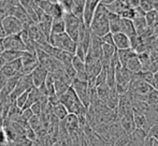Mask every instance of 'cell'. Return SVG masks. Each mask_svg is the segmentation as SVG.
<instances>
[{
  "instance_id": "1",
  "label": "cell",
  "mask_w": 158,
  "mask_h": 146,
  "mask_svg": "<svg viewBox=\"0 0 158 146\" xmlns=\"http://www.w3.org/2000/svg\"><path fill=\"white\" fill-rule=\"evenodd\" d=\"M108 14L109 11L106 8V6L99 2V4L97 6L94 12V15H93L92 22H90L89 25V29L96 36L102 37L106 34H108V32H110Z\"/></svg>"
},
{
  "instance_id": "2",
  "label": "cell",
  "mask_w": 158,
  "mask_h": 146,
  "mask_svg": "<svg viewBox=\"0 0 158 146\" xmlns=\"http://www.w3.org/2000/svg\"><path fill=\"white\" fill-rule=\"evenodd\" d=\"M58 100L66 107L68 113L77 115V117L86 116L87 109L82 104V102L77 98V94L74 92V90L72 89L71 86L68 88V90L66 92H64L61 96L58 97Z\"/></svg>"
},
{
  "instance_id": "3",
  "label": "cell",
  "mask_w": 158,
  "mask_h": 146,
  "mask_svg": "<svg viewBox=\"0 0 158 146\" xmlns=\"http://www.w3.org/2000/svg\"><path fill=\"white\" fill-rule=\"evenodd\" d=\"M48 43L54 47L58 48V50H61L67 53H71V54H74L75 50H77V42L73 41L66 32L59 34H51L50 37H48Z\"/></svg>"
},
{
  "instance_id": "4",
  "label": "cell",
  "mask_w": 158,
  "mask_h": 146,
  "mask_svg": "<svg viewBox=\"0 0 158 146\" xmlns=\"http://www.w3.org/2000/svg\"><path fill=\"white\" fill-rule=\"evenodd\" d=\"M71 87L77 94V98L82 102V104L88 109L90 105V88L88 87L87 82L80 81V79H74L71 84Z\"/></svg>"
},
{
  "instance_id": "5",
  "label": "cell",
  "mask_w": 158,
  "mask_h": 146,
  "mask_svg": "<svg viewBox=\"0 0 158 146\" xmlns=\"http://www.w3.org/2000/svg\"><path fill=\"white\" fill-rule=\"evenodd\" d=\"M63 18L64 22V32H66L73 41L77 42V38H79V27H80V24H81L82 19L77 18L72 13H64Z\"/></svg>"
},
{
  "instance_id": "6",
  "label": "cell",
  "mask_w": 158,
  "mask_h": 146,
  "mask_svg": "<svg viewBox=\"0 0 158 146\" xmlns=\"http://www.w3.org/2000/svg\"><path fill=\"white\" fill-rule=\"evenodd\" d=\"M32 87H33V83H32V79H31L30 74L21 75L19 81H17V84H16V86H15V88L10 94V96H9V100L14 102V100L19 96V95L23 94V92H25V91H28V90H30Z\"/></svg>"
},
{
  "instance_id": "7",
  "label": "cell",
  "mask_w": 158,
  "mask_h": 146,
  "mask_svg": "<svg viewBox=\"0 0 158 146\" xmlns=\"http://www.w3.org/2000/svg\"><path fill=\"white\" fill-rule=\"evenodd\" d=\"M0 24L4 28L8 36L9 34H19L24 29L23 24L13 15H6L2 17Z\"/></svg>"
},
{
  "instance_id": "8",
  "label": "cell",
  "mask_w": 158,
  "mask_h": 146,
  "mask_svg": "<svg viewBox=\"0 0 158 146\" xmlns=\"http://www.w3.org/2000/svg\"><path fill=\"white\" fill-rule=\"evenodd\" d=\"M0 73L6 79L15 76H21L23 75V66H22L21 58L15 59V60L8 63L0 69Z\"/></svg>"
},
{
  "instance_id": "9",
  "label": "cell",
  "mask_w": 158,
  "mask_h": 146,
  "mask_svg": "<svg viewBox=\"0 0 158 146\" xmlns=\"http://www.w3.org/2000/svg\"><path fill=\"white\" fill-rule=\"evenodd\" d=\"M3 44L6 51H19L26 52V47L24 42L22 41L19 34H9L3 39Z\"/></svg>"
},
{
  "instance_id": "10",
  "label": "cell",
  "mask_w": 158,
  "mask_h": 146,
  "mask_svg": "<svg viewBox=\"0 0 158 146\" xmlns=\"http://www.w3.org/2000/svg\"><path fill=\"white\" fill-rule=\"evenodd\" d=\"M21 60L23 66V74H30L39 66L35 53L25 52V54L21 57Z\"/></svg>"
},
{
  "instance_id": "11",
  "label": "cell",
  "mask_w": 158,
  "mask_h": 146,
  "mask_svg": "<svg viewBox=\"0 0 158 146\" xmlns=\"http://www.w3.org/2000/svg\"><path fill=\"white\" fill-rule=\"evenodd\" d=\"M100 0H85V6H84V12H83V22L87 27H89L90 22H92L93 15L99 4Z\"/></svg>"
},
{
  "instance_id": "12",
  "label": "cell",
  "mask_w": 158,
  "mask_h": 146,
  "mask_svg": "<svg viewBox=\"0 0 158 146\" xmlns=\"http://www.w3.org/2000/svg\"><path fill=\"white\" fill-rule=\"evenodd\" d=\"M48 72L45 68L42 67V66H40V65L38 66V67L30 73L33 86L37 88L41 87V86L44 84V82H45V79H46V76H48Z\"/></svg>"
},
{
  "instance_id": "13",
  "label": "cell",
  "mask_w": 158,
  "mask_h": 146,
  "mask_svg": "<svg viewBox=\"0 0 158 146\" xmlns=\"http://www.w3.org/2000/svg\"><path fill=\"white\" fill-rule=\"evenodd\" d=\"M118 121L121 124L123 130L126 132V133L130 134L133 130L135 129V119H133V113L132 111L131 112L126 113L125 115L121 116L118 118Z\"/></svg>"
},
{
  "instance_id": "14",
  "label": "cell",
  "mask_w": 158,
  "mask_h": 146,
  "mask_svg": "<svg viewBox=\"0 0 158 146\" xmlns=\"http://www.w3.org/2000/svg\"><path fill=\"white\" fill-rule=\"evenodd\" d=\"M113 36V43L116 50H126L130 48V39L123 32H115L112 34Z\"/></svg>"
},
{
  "instance_id": "15",
  "label": "cell",
  "mask_w": 158,
  "mask_h": 146,
  "mask_svg": "<svg viewBox=\"0 0 158 146\" xmlns=\"http://www.w3.org/2000/svg\"><path fill=\"white\" fill-rule=\"evenodd\" d=\"M124 68H126V69L131 73H137V72L142 71V66L139 60V57H138L137 53H135V52L131 53Z\"/></svg>"
},
{
  "instance_id": "16",
  "label": "cell",
  "mask_w": 158,
  "mask_h": 146,
  "mask_svg": "<svg viewBox=\"0 0 158 146\" xmlns=\"http://www.w3.org/2000/svg\"><path fill=\"white\" fill-rule=\"evenodd\" d=\"M129 136H130L131 141H132L135 146H144V143H145L146 138H148V133L144 130L140 129V128H135L129 134Z\"/></svg>"
},
{
  "instance_id": "17",
  "label": "cell",
  "mask_w": 158,
  "mask_h": 146,
  "mask_svg": "<svg viewBox=\"0 0 158 146\" xmlns=\"http://www.w3.org/2000/svg\"><path fill=\"white\" fill-rule=\"evenodd\" d=\"M119 32H123V34H125L126 36L129 37V38L135 36L137 34H135V28H133L132 21H131V19L122 18L121 19V25H119Z\"/></svg>"
},
{
  "instance_id": "18",
  "label": "cell",
  "mask_w": 158,
  "mask_h": 146,
  "mask_svg": "<svg viewBox=\"0 0 158 146\" xmlns=\"http://www.w3.org/2000/svg\"><path fill=\"white\" fill-rule=\"evenodd\" d=\"M121 16L114 13L109 12L108 14V21H109V28H110L111 34L119 32V25H121Z\"/></svg>"
},
{
  "instance_id": "19",
  "label": "cell",
  "mask_w": 158,
  "mask_h": 146,
  "mask_svg": "<svg viewBox=\"0 0 158 146\" xmlns=\"http://www.w3.org/2000/svg\"><path fill=\"white\" fill-rule=\"evenodd\" d=\"M69 87H70V85L67 82H64V79H59V77L54 76V90H55V95L57 97L61 96L64 92H66Z\"/></svg>"
},
{
  "instance_id": "20",
  "label": "cell",
  "mask_w": 158,
  "mask_h": 146,
  "mask_svg": "<svg viewBox=\"0 0 158 146\" xmlns=\"http://www.w3.org/2000/svg\"><path fill=\"white\" fill-rule=\"evenodd\" d=\"M132 21V25H133V28H135V31L138 36H141L143 34L144 30L148 28V24H146V21H145V17L142 16V17H135Z\"/></svg>"
},
{
  "instance_id": "21",
  "label": "cell",
  "mask_w": 158,
  "mask_h": 146,
  "mask_svg": "<svg viewBox=\"0 0 158 146\" xmlns=\"http://www.w3.org/2000/svg\"><path fill=\"white\" fill-rule=\"evenodd\" d=\"M52 114L54 115V117H56L58 120L61 121L66 118V116L69 113L66 107H64L60 102H58V103H56V104L52 105Z\"/></svg>"
},
{
  "instance_id": "22",
  "label": "cell",
  "mask_w": 158,
  "mask_h": 146,
  "mask_svg": "<svg viewBox=\"0 0 158 146\" xmlns=\"http://www.w3.org/2000/svg\"><path fill=\"white\" fill-rule=\"evenodd\" d=\"M106 8L108 9L109 12L119 15L122 11L126 8V4H125V2L122 1V0H114V1H112L111 3L106 4Z\"/></svg>"
},
{
  "instance_id": "23",
  "label": "cell",
  "mask_w": 158,
  "mask_h": 146,
  "mask_svg": "<svg viewBox=\"0 0 158 146\" xmlns=\"http://www.w3.org/2000/svg\"><path fill=\"white\" fill-rule=\"evenodd\" d=\"M48 14L50 15L52 18H59V17H63L64 14V11L63 10L61 6L59 4V2H52L50 9L48 11Z\"/></svg>"
},
{
  "instance_id": "24",
  "label": "cell",
  "mask_w": 158,
  "mask_h": 146,
  "mask_svg": "<svg viewBox=\"0 0 158 146\" xmlns=\"http://www.w3.org/2000/svg\"><path fill=\"white\" fill-rule=\"evenodd\" d=\"M64 32V22L63 17L59 18H53L52 26H51V34H59Z\"/></svg>"
},
{
  "instance_id": "25",
  "label": "cell",
  "mask_w": 158,
  "mask_h": 146,
  "mask_svg": "<svg viewBox=\"0 0 158 146\" xmlns=\"http://www.w3.org/2000/svg\"><path fill=\"white\" fill-rule=\"evenodd\" d=\"M96 92H97V97L99 98V100L102 101L103 103H106V101L108 100L109 96H110L111 87H109L106 84L97 86L96 87Z\"/></svg>"
},
{
  "instance_id": "26",
  "label": "cell",
  "mask_w": 158,
  "mask_h": 146,
  "mask_svg": "<svg viewBox=\"0 0 158 146\" xmlns=\"http://www.w3.org/2000/svg\"><path fill=\"white\" fill-rule=\"evenodd\" d=\"M84 6H85V0H73V8L71 13L82 21H83Z\"/></svg>"
},
{
  "instance_id": "27",
  "label": "cell",
  "mask_w": 158,
  "mask_h": 146,
  "mask_svg": "<svg viewBox=\"0 0 158 146\" xmlns=\"http://www.w3.org/2000/svg\"><path fill=\"white\" fill-rule=\"evenodd\" d=\"M27 52V51H26ZM25 54V52H19V51H4L1 54V56L3 57V59L6 60V63H11V61L15 60V59L21 58L23 55Z\"/></svg>"
},
{
  "instance_id": "28",
  "label": "cell",
  "mask_w": 158,
  "mask_h": 146,
  "mask_svg": "<svg viewBox=\"0 0 158 146\" xmlns=\"http://www.w3.org/2000/svg\"><path fill=\"white\" fill-rule=\"evenodd\" d=\"M113 146H135V145L133 144V142L131 141L129 134L124 132V133H122L121 136L114 141Z\"/></svg>"
},
{
  "instance_id": "29",
  "label": "cell",
  "mask_w": 158,
  "mask_h": 146,
  "mask_svg": "<svg viewBox=\"0 0 158 146\" xmlns=\"http://www.w3.org/2000/svg\"><path fill=\"white\" fill-rule=\"evenodd\" d=\"M44 88H45V91L48 97L54 96L55 90H54V75L52 73H48V76L44 82Z\"/></svg>"
},
{
  "instance_id": "30",
  "label": "cell",
  "mask_w": 158,
  "mask_h": 146,
  "mask_svg": "<svg viewBox=\"0 0 158 146\" xmlns=\"http://www.w3.org/2000/svg\"><path fill=\"white\" fill-rule=\"evenodd\" d=\"M133 51L131 48H126V50H117V57H118V61L121 63L122 67H125L127 60H128L129 56Z\"/></svg>"
},
{
  "instance_id": "31",
  "label": "cell",
  "mask_w": 158,
  "mask_h": 146,
  "mask_svg": "<svg viewBox=\"0 0 158 146\" xmlns=\"http://www.w3.org/2000/svg\"><path fill=\"white\" fill-rule=\"evenodd\" d=\"M145 102L150 107H158V90L153 88V90L146 97Z\"/></svg>"
},
{
  "instance_id": "32",
  "label": "cell",
  "mask_w": 158,
  "mask_h": 146,
  "mask_svg": "<svg viewBox=\"0 0 158 146\" xmlns=\"http://www.w3.org/2000/svg\"><path fill=\"white\" fill-rule=\"evenodd\" d=\"M41 119H40V116H35L33 115L31 118L28 120V125H29V128L33 131H38V130L41 128Z\"/></svg>"
},
{
  "instance_id": "33",
  "label": "cell",
  "mask_w": 158,
  "mask_h": 146,
  "mask_svg": "<svg viewBox=\"0 0 158 146\" xmlns=\"http://www.w3.org/2000/svg\"><path fill=\"white\" fill-rule=\"evenodd\" d=\"M95 84H96V87L100 85H103V84H106V67L102 68L100 73L96 76Z\"/></svg>"
},
{
  "instance_id": "34",
  "label": "cell",
  "mask_w": 158,
  "mask_h": 146,
  "mask_svg": "<svg viewBox=\"0 0 158 146\" xmlns=\"http://www.w3.org/2000/svg\"><path fill=\"white\" fill-rule=\"evenodd\" d=\"M29 91V90H28ZM28 91H25L23 92V94H21L19 97H17L16 99L14 100V103L16 104V107H19V109H23L24 107H25L26 102H27V97H28Z\"/></svg>"
},
{
  "instance_id": "35",
  "label": "cell",
  "mask_w": 158,
  "mask_h": 146,
  "mask_svg": "<svg viewBox=\"0 0 158 146\" xmlns=\"http://www.w3.org/2000/svg\"><path fill=\"white\" fill-rule=\"evenodd\" d=\"M139 8H141L144 12H150V11L154 10V3L151 0H140Z\"/></svg>"
},
{
  "instance_id": "36",
  "label": "cell",
  "mask_w": 158,
  "mask_h": 146,
  "mask_svg": "<svg viewBox=\"0 0 158 146\" xmlns=\"http://www.w3.org/2000/svg\"><path fill=\"white\" fill-rule=\"evenodd\" d=\"M119 16L125 19H133V17H135V10L131 8H128V6H126V8L121 12Z\"/></svg>"
},
{
  "instance_id": "37",
  "label": "cell",
  "mask_w": 158,
  "mask_h": 146,
  "mask_svg": "<svg viewBox=\"0 0 158 146\" xmlns=\"http://www.w3.org/2000/svg\"><path fill=\"white\" fill-rule=\"evenodd\" d=\"M58 2L64 11V13H71L73 8V0H58Z\"/></svg>"
},
{
  "instance_id": "38",
  "label": "cell",
  "mask_w": 158,
  "mask_h": 146,
  "mask_svg": "<svg viewBox=\"0 0 158 146\" xmlns=\"http://www.w3.org/2000/svg\"><path fill=\"white\" fill-rule=\"evenodd\" d=\"M30 110L32 111L33 115H35V116H40L42 113V104L40 101H38V102L33 103V104L30 107Z\"/></svg>"
},
{
  "instance_id": "39",
  "label": "cell",
  "mask_w": 158,
  "mask_h": 146,
  "mask_svg": "<svg viewBox=\"0 0 158 146\" xmlns=\"http://www.w3.org/2000/svg\"><path fill=\"white\" fill-rule=\"evenodd\" d=\"M21 116H22V118H24L25 120L28 121L33 116V113H32V111L30 110V107H26V109H23L21 111Z\"/></svg>"
},
{
  "instance_id": "40",
  "label": "cell",
  "mask_w": 158,
  "mask_h": 146,
  "mask_svg": "<svg viewBox=\"0 0 158 146\" xmlns=\"http://www.w3.org/2000/svg\"><path fill=\"white\" fill-rule=\"evenodd\" d=\"M148 136L153 138V139H155V140L158 141V124H156V125H153L152 127H151L150 131H148Z\"/></svg>"
},
{
  "instance_id": "41",
  "label": "cell",
  "mask_w": 158,
  "mask_h": 146,
  "mask_svg": "<svg viewBox=\"0 0 158 146\" xmlns=\"http://www.w3.org/2000/svg\"><path fill=\"white\" fill-rule=\"evenodd\" d=\"M100 39H101L102 43L114 45V43H113V36H112V34H111V32H108V34H106L104 36L100 37Z\"/></svg>"
},
{
  "instance_id": "42",
  "label": "cell",
  "mask_w": 158,
  "mask_h": 146,
  "mask_svg": "<svg viewBox=\"0 0 158 146\" xmlns=\"http://www.w3.org/2000/svg\"><path fill=\"white\" fill-rule=\"evenodd\" d=\"M9 144V140L6 138V134L4 132L3 128L0 129V146H8Z\"/></svg>"
},
{
  "instance_id": "43",
  "label": "cell",
  "mask_w": 158,
  "mask_h": 146,
  "mask_svg": "<svg viewBox=\"0 0 158 146\" xmlns=\"http://www.w3.org/2000/svg\"><path fill=\"white\" fill-rule=\"evenodd\" d=\"M125 4L128 8H131V9H135L139 6V3H140V0H124Z\"/></svg>"
},
{
  "instance_id": "44",
  "label": "cell",
  "mask_w": 158,
  "mask_h": 146,
  "mask_svg": "<svg viewBox=\"0 0 158 146\" xmlns=\"http://www.w3.org/2000/svg\"><path fill=\"white\" fill-rule=\"evenodd\" d=\"M8 34H6V30H4V28L2 27V25L0 24V39H4Z\"/></svg>"
},
{
  "instance_id": "45",
  "label": "cell",
  "mask_w": 158,
  "mask_h": 146,
  "mask_svg": "<svg viewBox=\"0 0 158 146\" xmlns=\"http://www.w3.org/2000/svg\"><path fill=\"white\" fill-rule=\"evenodd\" d=\"M6 51V48H4V44H3V39H0V55L2 54V53Z\"/></svg>"
},
{
  "instance_id": "46",
  "label": "cell",
  "mask_w": 158,
  "mask_h": 146,
  "mask_svg": "<svg viewBox=\"0 0 158 146\" xmlns=\"http://www.w3.org/2000/svg\"><path fill=\"white\" fill-rule=\"evenodd\" d=\"M144 146H152V139L148 136V138H146L145 143H144Z\"/></svg>"
},
{
  "instance_id": "47",
  "label": "cell",
  "mask_w": 158,
  "mask_h": 146,
  "mask_svg": "<svg viewBox=\"0 0 158 146\" xmlns=\"http://www.w3.org/2000/svg\"><path fill=\"white\" fill-rule=\"evenodd\" d=\"M6 60L3 59V57H2L1 55H0V69H1V68L3 67V66L6 65Z\"/></svg>"
},
{
  "instance_id": "48",
  "label": "cell",
  "mask_w": 158,
  "mask_h": 146,
  "mask_svg": "<svg viewBox=\"0 0 158 146\" xmlns=\"http://www.w3.org/2000/svg\"><path fill=\"white\" fill-rule=\"evenodd\" d=\"M112 1H114V0H100V3L104 4V6H106V4L111 3Z\"/></svg>"
},
{
  "instance_id": "49",
  "label": "cell",
  "mask_w": 158,
  "mask_h": 146,
  "mask_svg": "<svg viewBox=\"0 0 158 146\" xmlns=\"http://www.w3.org/2000/svg\"><path fill=\"white\" fill-rule=\"evenodd\" d=\"M148 138H150V136H148ZM151 139H152V146H158V141L153 138H151Z\"/></svg>"
},
{
  "instance_id": "50",
  "label": "cell",
  "mask_w": 158,
  "mask_h": 146,
  "mask_svg": "<svg viewBox=\"0 0 158 146\" xmlns=\"http://www.w3.org/2000/svg\"><path fill=\"white\" fill-rule=\"evenodd\" d=\"M153 74H154V83H155V82L158 81V70H157L156 72L153 73Z\"/></svg>"
},
{
  "instance_id": "51",
  "label": "cell",
  "mask_w": 158,
  "mask_h": 146,
  "mask_svg": "<svg viewBox=\"0 0 158 146\" xmlns=\"http://www.w3.org/2000/svg\"><path fill=\"white\" fill-rule=\"evenodd\" d=\"M153 87H154L156 90H158V81H157V82H155V83L153 84Z\"/></svg>"
},
{
  "instance_id": "52",
  "label": "cell",
  "mask_w": 158,
  "mask_h": 146,
  "mask_svg": "<svg viewBox=\"0 0 158 146\" xmlns=\"http://www.w3.org/2000/svg\"><path fill=\"white\" fill-rule=\"evenodd\" d=\"M104 146H113V144H110V143H106V145Z\"/></svg>"
},
{
  "instance_id": "53",
  "label": "cell",
  "mask_w": 158,
  "mask_h": 146,
  "mask_svg": "<svg viewBox=\"0 0 158 146\" xmlns=\"http://www.w3.org/2000/svg\"><path fill=\"white\" fill-rule=\"evenodd\" d=\"M151 1H152L153 3H156V2H158V0H151Z\"/></svg>"
},
{
  "instance_id": "54",
  "label": "cell",
  "mask_w": 158,
  "mask_h": 146,
  "mask_svg": "<svg viewBox=\"0 0 158 146\" xmlns=\"http://www.w3.org/2000/svg\"><path fill=\"white\" fill-rule=\"evenodd\" d=\"M122 1H124V0H122Z\"/></svg>"
},
{
  "instance_id": "55",
  "label": "cell",
  "mask_w": 158,
  "mask_h": 146,
  "mask_svg": "<svg viewBox=\"0 0 158 146\" xmlns=\"http://www.w3.org/2000/svg\"><path fill=\"white\" fill-rule=\"evenodd\" d=\"M57 1H58V0H57Z\"/></svg>"
}]
</instances>
